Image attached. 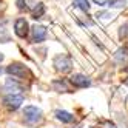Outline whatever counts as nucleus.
I'll list each match as a JSON object with an SVG mask.
<instances>
[{
    "label": "nucleus",
    "mask_w": 128,
    "mask_h": 128,
    "mask_svg": "<svg viewBox=\"0 0 128 128\" xmlns=\"http://www.w3.org/2000/svg\"><path fill=\"white\" fill-rule=\"evenodd\" d=\"M52 86H54L56 91H59V93H66V91H70L68 86H66V84H65V80H54L52 82Z\"/></svg>",
    "instance_id": "obj_12"
},
{
    "label": "nucleus",
    "mask_w": 128,
    "mask_h": 128,
    "mask_svg": "<svg viewBox=\"0 0 128 128\" xmlns=\"http://www.w3.org/2000/svg\"><path fill=\"white\" fill-rule=\"evenodd\" d=\"M72 5H74L76 8H79V10L85 11V12H88L90 8H91V5H90L88 0H74V2H72Z\"/></svg>",
    "instance_id": "obj_11"
},
{
    "label": "nucleus",
    "mask_w": 128,
    "mask_h": 128,
    "mask_svg": "<svg viewBox=\"0 0 128 128\" xmlns=\"http://www.w3.org/2000/svg\"><path fill=\"white\" fill-rule=\"evenodd\" d=\"M117 60H125L126 59V50L125 48H122V50H119L117 52H116V56H114Z\"/></svg>",
    "instance_id": "obj_15"
},
{
    "label": "nucleus",
    "mask_w": 128,
    "mask_h": 128,
    "mask_svg": "<svg viewBox=\"0 0 128 128\" xmlns=\"http://www.w3.org/2000/svg\"><path fill=\"white\" fill-rule=\"evenodd\" d=\"M45 39H46V28L42 25H36L32 28V42L39 43V42H43Z\"/></svg>",
    "instance_id": "obj_7"
},
{
    "label": "nucleus",
    "mask_w": 128,
    "mask_h": 128,
    "mask_svg": "<svg viewBox=\"0 0 128 128\" xmlns=\"http://www.w3.org/2000/svg\"><path fill=\"white\" fill-rule=\"evenodd\" d=\"M3 104L6 108H10V110H17V108H20V105L23 104V96L22 94H10V96H6L3 99Z\"/></svg>",
    "instance_id": "obj_5"
},
{
    "label": "nucleus",
    "mask_w": 128,
    "mask_h": 128,
    "mask_svg": "<svg viewBox=\"0 0 128 128\" xmlns=\"http://www.w3.org/2000/svg\"><path fill=\"white\" fill-rule=\"evenodd\" d=\"M2 60H3V54H2V52H0V62H2Z\"/></svg>",
    "instance_id": "obj_17"
},
{
    "label": "nucleus",
    "mask_w": 128,
    "mask_h": 128,
    "mask_svg": "<svg viewBox=\"0 0 128 128\" xmlns=\"http://www.w3.org/2000/svg\"><path fill=\"white\" fill-rule=\"evenodd\" d=\"M0 42L2 43L11 42V34H10V31H8L5 26H0Z\"/></svg>",
    "instance_id": "obj_13"
},
{
    "label": "nucleus",
    "mask_w": 128,
    "mask_h": 128,
    "mask_svg": "<svg viewBox=\"0 0 128 128\" xmlns=\"http://www.w3.org/2000/svg\"><path fill=\"white\" fill-rule=\"evenodd\" d=\"M125 0H106V5L110 6V8H122V6H125Z\"/></svg>",
    "instance_id": "obj_14"
},
{
    "label": "nucleus",
    "mask_w": 128,
    "mask_h": 128,
    "mask_svg": "<svg viewBox=\"0 0 128 128\" xmlns=\"http://www.w3.org/2000/svg\"><path fill=\"white\" fill-rule=\"evenodd\" d=\"M52 63L56 66V70L60 72H68L72 68V59H71L70 54H59V56L54 57Z\"/></svg>",
    "instance_id": "obj_2"
},
{
    "label": "nucleus",
    "mask_w": 128,
    "mask_h": 128,
    "mask_svg": "<svg viewBox=\"0 0 128 128\" xmlns=\"http://www.w3.org/2000/svg\"><path fill=\"white\" fill-rule=\"evenodd\" d=\"M5 10V5H3V0H0V11Z\"/></svg>",
    "instance_id": "obj_16"
},
{
    "label": "nucleus",
    "mask_w": 128,
    "mask_h": 128,
    "mask_svg": "<svg viewBox=\"0 0 128 128\" xmlns=\"http://www.w3.org/2000/svg\"><path fill=\"white\" fill-rule=\"evenodd\" d=\"M56 117L59 119V120L65 122V124H71L72 120H74V116H72L71 113H68V111H63V110H59V111H56Z\"/></svg>",
    "instance_id": "obj_8"
},
{
    "label": "nucleus",
    "mask_w": 128,
    "mask_h": 128,
    "mask_svg": "<svg viewBox=\"0 0 128 128\" xmlns=\"http://www.w3.org/2000/svg\"><path fill=\"white\" fill-rule=\"evenodd\" d=\"M5 86H6V91H11V93H14V91H20L22 86L19 85V82H17L16 79H6L5 82Z\"/></svg>",
    "instance_id": "obj_9"
},
{
    "label": "nucleus",
    "mask_w": 128,
    "mask_h": 128,
    "mask_svg": "<svg viewBox=\"0 0 128 128\" xmlns=\"http://www.w3.org/2000/svg\"><path fill=\"white\" fill-rule=\"evenodd\" d=\"M14 32H16L17 37H20V39H25L26 36H28L30 25H28V22H26L23 17H20V19H17L14 22Z\"/></svg>",
    "instance_id": "obj_4"
},
{
    "label": "nucleus",
    "mask_w": 128,
    "mask_h": 128,
    "mask_svg": "<svg viewBox=\"0 0 128 128\" xmlns=\"http://www.w3.org/2000/svg\"><path fill=\"white\" fill-rule=\"evenodd\" d=\"M32 19H40V17L45 14V5L43 3H36V6L31 10Z\"/></svg>",
    "instance_id": "obj_10"
},
{
    "label": "nucleus",
    "mask_w": 128,
    "mask_h": 128,
    "mask_svg": "<svg viewBox=\"0 0 128 128\" xmlns=\"http://www.w3.org/2000/svg\"><path fill=\"white\" fill-rule=\"evenodd\" d=\"M2 72H3V68H2V66H0V74H2Z\"/></svg>",
    "instance_id": "obj_18"
},
{
    "label": "nucleus",
    "mask_w": 128,
    "mask_h": 128,
    "mask_svg": "<svg viewBox=\"0 0 128 128\" xmlns=\"http://www.w3.org/2000/svg\"><path fill=\"white\" fill-rule=\"evenodd\" d=\"M42 110L37 108V106H25L23 110V116H25V120L28 122V124H37L39 120H42Z\"/></svg>",
    "instance_id": "obj_3"
},
{
    "label": "nucleus",
    "mask_w": 128,
    "mask_h": 128,
    "mask_svg": "<svg viewBox=\"0 0 128 128\" xmlns=\"http://www.w3.org/2000/svg\"><path fill=\"white\" fill-rule=\"evenodd\" d=\"M70 82L74 86H77V88H86L91 84V80L86 76H84V74H74V76H71L70 77Z\"/></svg>",
    "instance_id": "obj_6"
},
{
    "label": "nucleus",
    "mask_w": 128,
    "mask_h": 128,
    "mask_svg": "<svg viewBox=\"0 0 128 128\" xmlns=\"http://www.w3.org/2000/svg\"><path fill=\"white\" fill-rule=\"evenodd\" d=\"M6 72L11 74V76H14V77H20V79H25V77L31 79L32 77V74L28 70V66H25L20 62H12L11 65H8L6 66Z\"/></svg>",
    "instance_id": "obj_1"
}]
</instances>
